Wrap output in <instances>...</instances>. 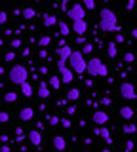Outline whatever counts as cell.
I'll return each instance as SVG.
<instances>
[{
	"mask_svg": "<svg viewBox=\"0 0 137 152\" xmlns=\"http://www.w3.org/2000/svg\"><path fill=\"white\" fill-rule=\"evenodd\" d=\"M73 31L76 32L78 36L86 34V31H88V25H86V21H84V19H76V21H73Z\"/></svg>",
	"mask_w": 137,
	"mask_h": 152,
	"instance_id": "obj_9",
	"label": "cell"
},
{
	"mask_svg": "<svg viewBox=\"0 0 137 152\" xmlns=\"http://www.w3.org/2000/svg\"><path fill=\"white\" fill-rule=\"evenodd\" d=\"M120 95H122L124 99H135V97H137V93H135L133 84H130V82H122V84H120Z\"/></svg>",
	"mask_w": 137,
	"mask_h": 152,
	"instance_id": "obj_6",
	"label": "cell"
},
{
	"mask_svg": "<svg viewBox=\"0 0 137 152\" xmlns=\"http://www.w3.org/2000/svg\"><path fill=\"white\" fill-rule=\"evenodd\" d=\"M61 126L69 129V127H70V120H69V118H63V120H61Z\"/></svg>",
	"mask_w": 137,
	"mask_h": 152,
	"instance_id": "obj_38",
	"label": "cell"
},
{
	"mask_svg": "<svg viewBox=\"0 0 137 152\" xmlns=\"http://www.w3.org/2000/svg\"><path fill=\"white\" fill-rule=\"evenodd\" d=\"M133 148H135V142L131 141V139H130V141H126V150H127V152H131Z\"/></svg>",
	"mask_w": 137,
	"mask_h": 152,
	"instance_id": "obj_30",
	"label": "cell"
},
{
	"mask_svg": "<svg viewBox=\"0 0 137 152\" xmlns=\"http://www.w3.org/2000/svg\"><path fill=\"white\" fill-rule=\"evenodd\" d=\"M0 46H4V40H2V38H0Z\"/></svg>",
	"mask_w": 137,
	"mask_h": 152,
	"instance_id": "obj_47",
	"label": "cell"
},
{
	"mask_svg": "<svg viewBox=\"0 0 137 152\" xmlns=\"http://www.w3.org/2000/svg\"><path fill=\"white\" fill-rule=\"evenodd\" d=\"M27 78H29V70H27V66H23V65H19V63L12 65L10 70H8V80H10L12 84L21 86V84L27 82Z\"/></svg>",
	"mask_w": 137,
	"mask_h": 152,
	"instance_id": "obj_2",
	"label": "cell"
},
{
	"mask_svg": "<svg viewBox=\"0 0 137 152\" xmlns=\"http://www.w3.org/2000/svg\"><path fill=\"white\" fill-rule=\"evenodd\" d=\"M50 124H51V126H57V124H61V120L57 116H50Z\"/></svg>",
	"mask_w": 137,
	"mask_h": 152,
	"instance_id": "obj_36",
	"label": "cell"
},
{
	"mask_svg": "<svg viewBox=\"0 0 137 152\" xmlns=\"http://www.w3.org/2000/svg\"><path fill=\"white\" fill-rule=\"evenodd\" d=\"M67 15H69L70 21H76V19H84V15H86V10H84L82 4H74V6L67 12Z\"/></svg>",
	"mask_w": 137,
	"mask_h": 152,
	"instance_id": "obj_5",
	"label": "cell"
},
{
	"mask_svg": "<svg viewBox=\"0 0 137 152\" xmlns=\"http://www.w3.org/2000/svg\"><path fill=\"white\" fill-rule=\"evenodd\" d=\"M51 142H53V148L59 150V152H63L67 148V141H65V137H61V135H55L53 139H51Z\"/></svg>",
	"mask_w": 137,
	"mask_h": 152,
	"instance_id": "obj_11",
	"label": "cell"
},
{
	"mask_svg": "<svg viewBox=\"0 0 137 152\" xmlns=\"http://www.w3.org/2000/svg\"><path fill=\"white\" fill-rule=\"evenodd\" d=\"M0 152H12V148H10V146H6V145H4L2 148H0Z\"/></svg>",
	"mask_w": 137,
	"mask_h": 152,
	"instance_id": "obj_43",
	"label": "cell"
},
{
	"mask_svg": "<svg viewBox=\"0 0 137 152\" xmlns=\"http://www.w3.org/2000/svg\"><path fill=\"white\" fill-rule=\"evenodd\" d=\"M29 141H31L34 146H40V145H42V135H40V131H38V129H32V131L29 133Z\"/></svg>",
	"mask_w": 137,
	"mask_h": 152,
	"instance_id": "obj_12",
	"label": "cell"
},
{
	"mask_svg": "<svg viewBox=\"0 0 137 152\" xmlns=\"http://www.w3.org/2000/svg\"><path fill=\"white\" fill-rule=\"evenodd\" d=\"M82 6H84V10H93L95 8V2H93V0H84Z\"/></svg>",
	"mask_w": 137,
	"mask_h": 152,
	"instance_id": "obj_28",
	"label": "cell"
},
{
	"mask_svg": "<svg viewBox=\"0 0 137 152\" xmlns=\"http://www.w3.org/2000/svg\"><path fill=\"white\" fill-rule=\"evenodd\" d=\"M4 59H6V61H13V59H15V51H8V53L4 55Z\"/></svg>",
	"mask_w": 137,
	"mask_h": 152,
	"instance_id": "obj_33",
	"label": "cell"
},
{
	"mask_svg": "<svg viewBox=\"0 0 137 152\" xmlns=\"http://www.w3.org/2000/svg\"><path fill=\"white\" fill-rule=\"evenodd\" d=\"M19 118H21V122H31L32 118H34V108H32V107H25V108H21Z\"/></svg>",
	"mask_w": 137,
	"mask_h": 152,
	"instance_id": "obj_10",
	"label": "cell"
},
{
	"mask_svg": "<svg viewBox=\"0 0 137 152\" xmlns=\"http://www.w3.org/2000/svg\"><path fill=\"white\" fill-rule=\"evenodd\" d=\"M6 21H8V13L6 12H0V25H4Z\"/></svg>",
	"mask_w": 137,
	"mask_h": 152,
	"instance_id": "obj_34",
	"label": "cell"
},
{
	"mask_svg": "<svg viewBox=\"0 0 137 152\" xmlns=\"http://www.w3.org/2000/svg\"><path fill=\"white\" fill-rule=\"evenodd\" d=\"M38 57H42V59H46V57H48V51H46V50H40V51H38Z\"/></svg>",
	"mask_w": 137,
	"mask_h": 152,
	"instance_id": "obj_40",
	"label": "cell"
},
{
	"mask_svg": "<svg viewBox=\"0 0 137 152\" xmlns=\"http://www.w3.org/2000/svg\"><path fill=\"white\" fill-rule=\"evenodd\" d=\"M67 112H69V116H73V114L76 112V107H69V108H67Z\"/></svg>",
	"mask_w": 137,
	"mask_h": 152,
	"instance_id": "obj_41",
	"label": "cell"
},
{
	"mask_svg": "<svg viewBox=\"0 0 137 152\" xmlns=\"http://www.w3.org/2000/svg\"><path fill=\"white\" fill-rule=\"evenodd\" d=\"M135 8V2H133V0H127V2H126V10H133Z\"/></svg>",
	"mask_w": 137,
	"mask_h": 152,
	"instance_id": "obj_39",
	"label": "cell"
},
{
	"mask_svg": "<svg viewBox=\"0 0 137 152\" xmlns=\"http://www.w3.org/2000/svg\"><path fill=\"white\" fill-rule=\"evenodd\" d=\"M131 36H133L135 40H137V28H131Z\"/></svg>",
	"mask_w": 137,
	"mask_h": 152,
	"instance_id": "obj_45",
	"label": "cell"
},
{
	"mask_svg": "<svg viewBox=\"0 0 137 152\" xmlns=\"http://www.w3.org/2000/svg\"><path fill=\"white\" fill-rule=\"evenodd\" d=\"M4 101L6 103H15L17 101V93L15 91H6L4 93Z\"/></svg>",
	"mask_w": 137,
	"mask_h": 152,
	"instance_id": "obj_22",
	"label": "cell"
},
{
	"mask_svg": "<svg viewBox=\"0 0 137 152\" xmlns=\"http://www.w3.org/2000/svg\"><path fill=\"white\" fill-rule=\"evenodd\" d=\"M101 103H103V104H111L112 101H111V99H108V97H103V99H101Z\"/></svg>",
	"mask_w": 137,
	"mask_h": 152,
	"instance_id": "obj_42",
	"label": "cell"
},
{
	"mask_svg": "<svg viewBox=\"0 0 137 152\" xmlns=\"http://www.w3.org/2000/svg\"><path fill=\"white\" fill-rule=\"evenodd\" d=\"M6 122H10V114L8 112H0V124H6Z\"/></svg>",
	"mask_w": 137,
	"mask_h": 152,
	"instance_id": "obj_29",
	"label": "cell"
},
{
	"mask_svg": "<svg viewBox=\"0 0 137 152\" xmlns=\"http://www.w3.org/2000/svg\"><path fill=\"white\" fill-rule=\"evenodd\" d=\"M101 152H112V150H108V148H103V150H101Z\"/></svg>",
	"mask_w": 137,
	"mask_h": 152,
	"instance_id": "obj_46",
	"label": "cell"
},
{
	"mask_svg": "<svg viewBox=\"0 0 137 152\" xmlns=\"http://www.w3.org/2000/svg\"><path fill=\"white\" fill-rule=\"evenodd\" d=\"M86 72L92 76H107L108 69H107V65L101 63L99 57H92L89 61H86Z\"/></svg>",
	"mask_w": 137,
	"mask_h": 152,
	"instance_id": "obj_3",
	"label": "cell"
},
{
	"mask_svg": "<svg viewBox=\"0 0 137 152\" xmlns=\"http://www.w3.org/2000/svg\"><path fill=\"white\" fill-rule=\"evenodd\" d=\"M67 99H69V101H78V99H80V89H76V88L69 89V91H67Z\"/></svg>",
	"mask_w": 137,
	"mask_h": 152,
	"instance_id": "obj_21",
	"label": "cell"
},
{
	"mask_svg": "<svg viewBox=\"0 0 137 152\" xmlns=\"http://www.w3.org/2000/svg\"><path fill=\"white\" fill-rule=\"evenodd\" d=\"M70 53H73V50H70L69 46H63V48H59V50H57V55H59L61 61H69Z\"/></svg>",
	"mask_w": 137,
	"mask_h": 152,
	"instance_id": "obj_15",
	"label": "cell"
},
{
	"mask_svg": "<svg viewBox=\"0 0 137 152\" xmlns=\"http://www.w3.org/2000/svg\"><path fill=\"white\" fill-rule=\"evenodd\" d=\"M69 65H70V70L76 74H84L86 72V61H84V53L82 51H73L69 57Z\"/></svg>",
	"mask_w": 137,
	"mask_h": 152,
	"instance_id": "obj_4",
	"label": "cell"
},
{
	"mask_svg": "<svg viewBox=\"0 0 137 152\" xmlns=\"http://www.w3.org/2000/svg\"><path fill=\"white\" fill-rule=\"evenodd\" d=\"M133 108H131V107H120V116L122 118H124V120H127V122H130L131 120V118H133Z\"/></svg>",
	"mask_w": 137,
	"mask_h": 152,
	"instance_id": "obj_16",
	"label": "cell"
},
{
	"mask_svg": "<svg viewBox=\"0 0 137 152\" xmlns=\"http://www.w3.org/2000/svg\"><path fill=\"white\" fill-rule=\"evenodd\" d=\"M21 91H23V95H25V97H31V95H32V86H31L29 82L21 84Z\"/></svg>",
	"mask_w": 137,
	"mask_h": 152,
	"instance_id": "obj_23",
	"label": "cell"
},
{
	"mask_svg": "<svg viewBox=\"0 0 137 152\" xmlns=\"http://www.w3.org/2000/svg\"><path fill=\"white\" fill-rule=\"evenodd\" d=\"M65 66H67V61H61V59H59V61H57V70L61 72V70H63Z\"/></svg>",
	"mask_w": 137,
	"mask_h": 152,
	"instance_id": "obj_37",
	"label": "cell"
},
{
	"mask_svg": "<svg viewBox=\"0 0 137 152\" xmlns=\"http://www.w3.org/2000/svg\"><path fill=\"white\" fill-rule=\"evenodd\" d=\"M42 23H44L46 27H53L55 23H57V17L51 15V13H44V15H42Z\"/></svg>",
	"mask_w": 137,
	"mask_h": 152,
	"instance_id": "obj_17",
	"label": "cell"
},
{
	"mask_svg": "<svg viewBox=\"0 0 137 152\" xmlns=\"http://www.w3.org/2000/svg\"><path fill=\"white\" fill-rule=\"evenodd\" d=\"M135 101H137V97H135Z\"/></svg>",
	"mask_w": 137,
	"mask_h": 152,
	"instance_id": "obj_49",
	"label": "cell"
},
{
	"mask_svg": "<svg viewBox=\"0 0 137 152\" xmlns=\"http://www.w3.org/2000/svg\"><path fill=\"white\" fill-rule=\"evenodd\" d=\"M135 152H137V145H135Z\"/></svg>",
	"mask_w": 137,
	"mask_h": 152,
	"instance_id": "obj_48",
	"label": "cell"
},
{
	"mask_svg": "<svg viewBox=\"0 0 137 152\" xmlns=\"http://www.w3.org/2000/svg\"><path fill=\"white\" fill-rule=\"evenodd\" d=\"M15 139L17 141L23 139V127H15Z\"/></svg>",
	"mask_w": 137,
	"mask_h": 152,
	"instance_id": "obj_32",
	"label": "cell"
},
{
	"mask_svg": "<svg viewBox=\"0 0 137 152\" xmlns=\"http://www.w3.org/2000/svg\"><path fill=\"white\" fill-rule=\"evenodd\" d=\"M116 42H118V44H120V42H124V36H122V34H116Z\"/></svg>",
	"mask_w": 137,
	"mask_h": 152,
	"instance_id": "obj_44",
	"label": "cell"
},
{
	"mask_svg": "<svg viewBox=\"0 0 137 152\" xmlns=\"http://www.w3.org/2000/svg\"><path fill=\"white\" fill-rule=\"evenodd\" d=\"M10 46L13 48V50H17V48H21V40H19V38H15V40L10 42Z\"/></svg>",
	"mask_w": 137,
	"mask_h": 152,
	"instance_id": "obj_31",
	"label": "cell"
},
{
	"mask_svg": "<svg viewBox=\"0 0 137 152\" xmlns=\"http://www.w3.org/2000/svg\"><path fill=\"white\" fill-rule=\"evenodd\" d=\"M73 78H74V72H73L70 69H67V66H65V69L61 70V82L70 84V82H73Z\"/></svg>",
	"mask_w": 137,
	"mask_h": 152,
	"instance_id": "obj_13",
	"label": "cell"
},
{
	"mask_svg": "<svg viewBox=\"0 0 137 152\" xmlns=\"http://www.w3.org/2000/svg\"><path fill=\"white\" fill-rule=\"evenodd\" d=\"M50 42H51V38H50L48 34H44V36H40V38H38V46L42 48V50H44L46 46H50Z\"/></svg>",
	"mask_w": 137,
	"mask_h": 152,
	"instance_id": "obj_24",
	"label": "cell"
},
{
	"mask_svg": "<svg viewBox=\"0 0 137 152\" xmlns=\"http://www.w3.org/2000/svg\"><path fill=\"white\" fill-rule=\"evenodd\" d=\"M50 86L53 89H59L61 88V78H59V76H51V78H50Z\"/></svg>",
	"mask_w": 137,
	"mask_h": 152,
	"instance_id": "obj_25",
	"label": "cell"
},
{
	"mask_svg": "<svg viewBox=\"0 0 137 152\" xmlns=\"http://www.w3.org/2000/svg\"><path fill=\"white\" fill-rule=\"evenodd\" d=\"M93 135H97V137H101V139H105L108 145L112 142V137H111V131L107 129L105 126H95V129H93Z\"/></svg>",
	"mask_w": 137,
	"mask_h": 152,
	"instance_id": "obj_7",
	"label": "cell"
},
{
	"mask_svg": "<svg viewBox=\"0 0 137 152\" xmlns=\"http://www.w3.org/2000/svg\"><path fill=\"white\" fill-rule=\"evenodd\" d=\"M36 152H38V150H36Z\"/></svg>",
	"mask_w": 137,
	"mask_h": 152,
	"instance_id": "obj_51",
	"label": "cell"
},
{
	"mask_svg": "<svg viewBox=\"0 0 137 152\" xmlns=\"http://www.w3.org/2000/svg\"><path fill=\"white\" fill-rule=\"evenodd\" d=\"M92 51H93L92 44H84V51H82V53H92Z\"/></svg>",
	"mask_w": 137,
	"mask_h": 152,
	"instance_id": "obj_35",
	"label": "cell"
},
{
	"mask_svg": "<svg viewBox=\"0 0 137 152\" xmlns=\"http://www.w3.org/2000/svg\"><path fill=\"white\" fill-rule=\"evenodd\" d=\"M38 97L40 99H48L50 97V88L46 82H38Z\"/></svg>",
	"mask_w": 137,
	"mask_h": 152,
	"instance_id": "obj_14",
	"label": "cell"
},
{
	"mask_svg": "<svg viewBox=\"0 0 137 152\" xmlns=\"http://www.w3.org/2000/svg\"><path fill=\"white\" fill-rule=\"evenodd\" d=\"M122 131H124L126 135H133V133L137 131V126H135L133 122H126L124 126H122Z\"/></svg>",
	"mask_w": 137,
	"mask_h": 152,
	"instance_id": "obj_18",
	"label": "cell"
},
{
	"mask_svg": "<svg viewBox=\"0 0 137 152\" xmlns=\"http://www.w3.org/2000/svg\"><path fill=\"white\" fill-rule=\"evenodd\" d=\"M0 135H2V133H0Z\"/></svg>",
	"mask_w": 137,
	"mask_h": 152,
	"instance_id": "obj_50",
	"label": "cell"
},
{
	"mask_svg": "<svg viewBox=\"0 0 137 152\" xmlns=\"http://www.w3.org/2000/svg\"><path fill=\"white\" fill-rule=\"evenodd\" d=\"M92 120L95 126H105V124L108 122V114L105 110H95L93 112V116H92Z\"/></svg>",
	"mask_w": 137,
	"mask_h": 152,
	"instance_id": "obj_8",
	"label": "cell"
},
{
	"mask_svg": "<svg viewBox=\"0 0 137 152\" xmlns=\"http://www.w3.org/2000/svg\"><path fill=\"white\" fill-rule=\"evenodd\" d=\"M21 15H23V19H27V21H31V19H34V17H36V12H34L32 8H23Z\"/></svg>",
	"mask_w": 137,
	"mask_h": 152,
	"instance_id": "obj_19",
	"label": "cell"
},
{
	"mask_svg": "<svg viewBox=\"0 0 137 152\" xmlns=\"http://www.w3.org/2000/svg\"><path fill=\"white\" fill-rule=\"evenodd\" d=\"M124 61H126V63H133V61H135V55L131 53V51H126V53H124Z\"/></svg>",
	"mask_w": 137,
	"mask_h": 152,
	"instance_id": "obj_27",
	"label": "cell"
},
{
	"mask_svg": "<svg viewBox=\"0 0 137 152\" xmlns=\"http://www.w3.org/2000/svg\"><path fill=\"white\" fill-rule=\"evenodd\" d=\"M99 28H101L103 32H112V31H116V27H118V23H116V13L112 12V10H108V8H103L101 12H99Z\"/></svg>",
	"mask_w": 137,
	"mask_h": 152,
	"instance_id": "obj_1",
	"label": "cell"
},
{
	"mask_svg": "<svg viewBox=\"0 0 137 152\" xmlns=\"http://www.w3.org/2000/svg\"><path fill=\"white\" fill-rule=\"evenodd\" d=\"M86 152H88V150H86Z\"/></svg>",
	"mask_w": 137,
	"mask_h": 152,
	"instance_id": "obj_52",
	"label": "cell"
},
{
	"mask_svg": "<svg viewBox=\"0 0 137 152\" xmlns=\"http://www.w3.org/2000/svg\"><path fill=\"white\" fill-rule=\"evenodd\" d=\"M59 32H61V34H63V36H69V25H67V23H65V21H59Z\"/></svg>",
	"mask_w": 137,
	"mask_h": 152,
	"instance_id": "obj_26",
	"label": "cell"
},
{
	"mask_svg": "<svg viewBox=\"0 0 137 152\" xmlns=\"http://www.w3.org/2000/svg\"><path fill=\"white\" fill-rule=\"evenodd\" d=\"M107 53H108V57H112V59L118 55V48H116L114 42H108L107 44Z\"/></svg>",
	"mask_w": 137,
	"mask_h": 152,
	"instance_id": "obj_20",
	"label": "cell"
}]
</instances>
